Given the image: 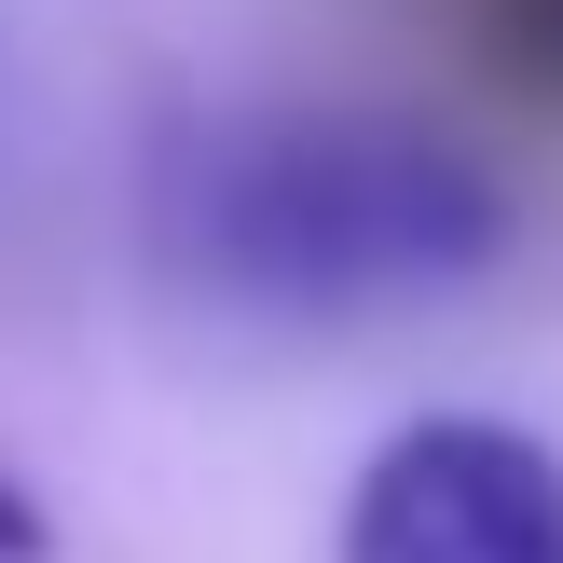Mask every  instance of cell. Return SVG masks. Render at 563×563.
Wrapping results in <instances>:
<instances>
[{
    "mask_svg": "<svg viewBox=\"0 0 563 563\" xmlns=\"http://www.w3.org/2000/svg\"><path fill=\"white\" fill-rule=\"evenodd\" d=\"M344 563H563V454L495 412H427L357 467Z\"/></svg>",
    "mask_w": 563,
    "mask_h": 563,
    "instance_id": "7a4b0ae2",
    "label": "cell"
},
{
    "mask_svg": "<svg viewBox=\"0 0 563 563\" xmlns=\"http://www.w3.org/2000/svg\"><path fill=\"white\" fill-rule=\"evenodd\" d=\"M467 27H482V55L509 82H550L563 97V0H467Z\"/></svg>",
    "mask_w": 563,
    "mask_h": 563,
    "instance_id": "3957f363",
    "label": "cell"
},
{
    "mask_svg": "<svg viewBox=\"0 0 563 563\" xmlns=\"http://www.w3.org/2000/svg\"><path fill=\"white\" fill-rule=\"evenodd\" d=\"M0 563H42V509H27L14 482H0Z\"/></svg>",
    "mask_w": 563,
    "mask_h": 563,
    "instance_id": "277c9868",
    "label": "cell"
},
{
    "mask_svg": "<svg viewBox=\"0 0 563 563\" xmlns=\"http://www.w3.org/2000/svg\"><path fill=\"white\" fill-rule=\"evenodd\" d=\"M509 192L427 124L385 110H247L179 124L152 152V247L165 275L262 317H357L495 262Z\"/></svg>",
    "mask_w": 563,
    "mask_h": 563,
    "instance_id": "6da1fadb",
    "label": "cell"
}]
</instances>
